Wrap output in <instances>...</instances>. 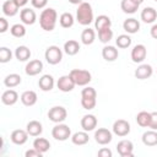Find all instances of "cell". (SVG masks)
I'll list each match as a JSON object with an SVG mask.
<instances>
[{
  "label": "cell",
  "instance_id": "cell-1",
  "mask_svg": "<svg viewBox=\"0 0 157 157\" xmlns=\"http://www.w3.org/2000/svg\"><path fill=\"white\" fill-rule=\"evenodd\" d=\"M56 22H58V12L55 11V9L47 7L42 10L39 15V26L42 27V29L50 32L55 28Z\"/></svg>",
  "mask_w": 157,
  "mask_h": 157
},
{
  "label": "cell",
  "instance_id": "cell-2",
  "mask_svg": "<svg viewBox=\"0 0 157 157\" xmlns=\"http://www.w3.org/2000/svg\"><path fill=\"white\" fill-rule=\"evenodd\" d=\"M76 21L82 26H88L94 21L93 10L90 2H81L76 10Z\"/></svg>",
  "mask_w": 157,
  "mask_h": 157
},
{
  "label": "cell",
  "instance_id": "cell-3",
  "mask_svg": "<svg viewBox=\"0 0 157 157\" xmlns=\"http://www.w3.org/2000/svg\"><path fill=\"white\" fill-rule=\"evenodd\" d=\"M69 74L72 77V80L75 81L76 86H87L92 80V75H91V72L88 70L72 69Z\"/></svg>",
  "mask_w": 157,
  "mask_h": 157
},
{
  "label": "cell",
  "instance_id": "cell-4",
  "mask_svg": "<svg viewBox=\"0 0 157 157\" xmlns=\"http://www.w3.org/2000/svg\"><path fill=\"white\" fill-rule=\"evenodd\" d=\"M44 58L48 64L56 65L63 59V50L58 45H49L44 52Z\"/></svg>",
  "mask_w": 157,
  "mask_h": 157
},
{
  "label": "cell",
  "instance_id": "cell-5",
  "mask_svg": "<svg viewBox=\"0 0 157 157\" xmlns=\"http://www.w3.org/2000/svg\"><path fill=\"white\" fill-rule=\"evenodd\" d=\"M71 129L69 128V125L63 124V123H58L53 129H52V136L56 140V141H66L69 137H71Z\"/></svg>",
  "mask_w": 157,
  "mask_h": 157
},
{
  "label": "cell",
  "instance_id": "cell-6",
  "mask_svg": "<svg viewBox=\"0 0 157 157\" xmlns=\"http://www.w3.org/2000/svg\"><path fill=\"white\" fill-rule=\"evenodd\" d=\"M48 118L55 124L63 123L67 118V110L63 105H54L48 110Z\"/></svg>",
  "mask_w": 157,
  "mask_h": 157
},
{
  "label": "cell",
  "instance_id": "cell-7",
  "mask_svg": "<svg viewBox=\"0 0 157 157\" xmlns=\"http://www.w3.org/2000/svg\"><path fill=\"white\" fill-rule=\"evenodd\" d=\"M112 130H113V134L119 136V137H124V136H128L130 134V124L128 120L125 119H118L113 123V126H112Z\"/></svg>",
  "mask_w": 157,
  "mask_h": 157
},
{
  "label": "cell",
  "instance_id": "cell-8",
  "mask_svg": "<svg viewBox=\"0 0 157 157\" xmlns=\"http://www.w3.org/2000/svg\"><path fill=\"white\" fill-rule=\"evenodd\" d=\"M112 140H113V132L107 128H98L94 131V141L98 145H102V146L108 145Z\"/></svg>",
  "mask_w": 157,
  "mask_h": 157
},
{
  "label": "cell",
  "instance_id": "cell-9",
  "mask_svg": "<svg viewBox=\"0 0 157 157\" xmlns=\"http://www.w3.org/2000/svg\"><path fill=\"white\" fill-rule=\"evenodd\" d=\"M117 151L121 157H132L134 156V145L130 140L123 139L117 144Z\"/></svg>",
  "mask_w": 157,
  "mask_h": 157
},
{
  "label": "cell",
  "instance_id": "cell-10",
  "mask_svg": "<svg viewBox=\"0 0 157 157\" xmlns=\"http://www.w3.org/2000/svg\"><path fill=\"white\" fill-rule=\"evenodd\" d=\"M76 83L75 81L72 80V77L69 75H63L58 78L56 81V87L61 91V92H71L74 88H75Z\"/></svg>",
  "mask_w": 157,
  "mask_h": 157
},
{
  "label": "cell",
  "instance_id": "cell-11",
  "mask_svg": "<svg viewBox=\"0 0 157 157\" xmlns=\"http://www.w3.org/2000/svg\"><path fill=\"white\" fill-rule=\"evenodd\" d=\"M147 55V49L144 44H136L131 49V60L136 64H141Z\"/></svg>",
  "mask_w": 157,
  "mask_h": 157
},
{
  "label": "cell",
  "instance_id": "cell-12",
  "mask_svg": "<svg viewBox=\"0 0 157 157\" xmlns=\"http://www.w3.org/2000/svg\"><path fill=\"white\" fill-rule=\"evenodd\" d=\"M43 71V63L39 59L29 60L25 66V72L28 76H36Z\"/></svg>",
  "mask_w": 157,
  "mask_h": 157
},
{
  "label": "cell",
  "instance_id": "cell-13",
  "mask_svg": "<svg viewBox=\"0 0 157 157\" xmlns=\"http://www.w3.org/2000/svg\"><path fill=\"white\" fill-rule=\"evenodd\" d=\"M20 18H21V22L23 25L31 26L37 21V15H36V11L33 9L25 7L20 11Z\"/></svg>",
  "mask_w": 157,
  "mask_h": 157
},
{
  "label": "cell",
  "instance_id": "cell-14",
  "mask_svg": "<svg viewBox=\"0 0 157 157\" xmlns=\"http://www.w3.org/2000/svg\"><path fill=\"white\" fill-rule=\"evenodd\" d=\"M80 124H81L82 130H85V131L88 132V131H92V130H94V129L97 128L98 121H97L96 115H93V114H85V115L81 118Z\"/></svg>",
  "mask_w": 157,
  "mask_h": 157
},
{
  "label": "cell",
  "instance_id": "cell-15",
  "mask_svg": "<svg viewBox=\"0 0 157 157\" xmlns=\"http://www.w3.org/2000/svg\"><path fill=\"white\" fill-rule=\"evenodd\" d=\"M28 132H27V130H23V129H16V130H13L12 132H11V135H10V140L12 141V144H15V145H25L26 142H27V140H28Z\"/></svg>",
  "mask_w": 157,
  "mask_h": 157
},
{
  "label": "cell",
  "instance_id": "cell-16",
  "mask_svg": "<svg viewBox=\"0 0 157 157\" xmlns=\"http://www.w3.org/2000/svg\"><path fill=\"white\" fill-rule=\"evenodd\" d=\"M152 74H153V69L150 64H140L134 72V75L137 80H146V78L151 77Z\"/></svg>",
  "mask_w": 157,
  "mask_h": 157
},
{
  "label": "cell",
  "instance_id": "cell-17",
  "mask_svg": "<svg viewBox=\"0 0 157 157\" xmlns=\"http://www.w3.org/2000/svg\"><path fill=\"white\" fill-rule=\"evenodd\" d=\"M54 85H55V81H54V77L49 74H45L43 75L39 80H38V87L44 91V92H49L54 88Z\"/></svg>",
  "mask_w": 157,
  "mask_h": 157
},
{
  "label": "cell",
  "instance_id": "cell-18",
  "mask_svg": "<svg viewBox=\"0 0 157 157\" xmlns=\"http://www.w3.org/2000/svg\"><path fill=\"white\" fill-rule=\"evenodd\" d=\"M18 98H20L18 93L15 90H11V88L4 91L2 94H1V102L5 105H13V104H16Z\"/></svg>",
  "mask_w": 157,
  "mask_h": 157
},
{
  "label": "cell",
  "instance_id": "cell-19",
  "mask_svg": "<svg viewBox=\"0 0 157 157\" xmlns=\"http://www.w3.org/2000/svg\"><path fill=\"white\" fill-rule=\"evenodd\" d=\"M20 99H21V102H22L23 105H26V107H32V105H34V104L37 103L38 96H37V93H36L34 91L28 90V91L22 92V94L20 96Z\"/></svg>",
  "mask_w": 157,
  "mask_h": 157
},
{
  "label": "cell",
  "instance_id": "cell-20",
  "mask_svg": "<svg viewBox=\"0 0 157 157\" xmlns=\"http://www.w3.org/2000/svg\"><path fill=\"white\" fill-rule=\"evenodd\" d=\"M123 28L124 31L128 33V34H134V33H137L140 31V22L134 18V17H130V18H126L124 22H123Z\"/></svg>",
  "mask_w": 157,
  "mask_h": 157
},
{
  "label": "cell",
  "instance_id": "cell-21",
  "mask_svg": "<svg viewBox=\"0 0 157 157\" xmlns=\"http://www.w3.org/2000/svg\"><path fill=\"white\" fill-rule=\"evenodd\" d=\"M26 130H27V132H28L29 136L37 137V136H39L43 132V125L38 120H31V121L27 123Z\"/></svg>",
  "mask_w": 157,
  "mask_h": 157
},
{
  "label": "cell",
  "instance_id": "cell-22",
  "mask_svg": "<svg viewBox=\"0 0 157 157\" xmlns=\"http://www.w3.org/2000/svg\"><path fill=\"white\" fill-rule=\"evenodd\" d=\"M102 56L105 61H115L119 56V52L114 45H104L102 49Z\"/></svg>",
  "mask_w": 157,
  "mask_h": 157
},
{
  "label": "cell",
  "instance_id": "cell-23",
  "mask_svg": "<svg viewBox=\"0 0 157 157\" xmlns=\"http://www.w3.org/2000/svg\"><path fill=\"white\" fill-rule=\"evenodd\" d=\"M18 6L16 5V2L13 0H6L4 1L2 6H1V10H2V13L7 17H12L15 15H17L18 12Z\"/></svg>",
  "mask_w": 157,
  "mask_h": 157
},
{
  "label": "cell",
  "instance_id": "cell-24",
  "mask_svg": "<svg viewBox=\"0 0 157 157\" xmlns=\"http://www.w3.org/2000/svg\"><path fill=\"white\" fill-rule=\"evenodd\" d=\"M142 144L145 146H148V147H152V146H156L157 145V130H147L142 134Z\"/></svg>",
  "mask_w": 157,
  "mask_h": 157
},
{
  "label": "cell",
  "instance_id": "cell-25",
  "mask_svg": "<svg viewBox=\"0 0 157 157\" xmlns=\"http://www.w3.org/2000/svg\"><path fill=\"white\" fill-rule=\"evenodd\" d=\"M64 53L65 54H67V55H70V56H74V55H76L78 52H80V49H81V47H80V43L77 42V40H75V39H69V40H66L65 43H64Z\"/></svg>",
  "mask_w": 157,
  "mask_h": 157
},
{
  "label": "cell",
  "instance_id": "cell-26",
  "mask_svg": "<svg viewBox=\"0 0 157 157\" xmlns=\"http://www.w3.org/2000/svg\"><path fill=\"white\" fill-rule=\"evenodd\" d=\"M71 142L76 146H83L88 142L90 140V136H88V132L82 130V131H77V132H74L71 135Z\"/></svg>",
  "mask_w": 157,
  "mask_h": 157
},
{
  "label": "cell",
  "instance_id": "cell-27",
  "mask_svg": "<svg viewBox=\"0 0 157 157\" xmlns=\"http://www.w3.org/2000/svg\"><path fill=\"white\" fill-rule=\"evenodd\" d=\"M142 22L145 23H153L156 20H157V11L148 6V7H145L142 11H141V15H140Z\"/></svg>",
  "mask_w": 157,
  "mask_h": 157
},
{
  "label": "cell",
  "instance_id": "cell-28",
  "mask_svg": "<svg viewBox=\"0 0 157 157\" xmlns=\"http://www.w3.org/2000/svg\"><path fill=\"white\" fill-rule=\"evenodd\" d=\"M112 27V20L109 16L107 15H99L94 18V29L98 32L103 28H108Z\"/></svg>",
  "mask_w": 157,
  "mask_h": 157
},
{
  "label": "cell",
  "instance_id": "cell-29",
  "mask_svg": "<svg viewBox=\"0 0 157 157\" xmlns=\"http://www.w3.org/2000/svg\"><path fill=\"white\" fill-rule=\"evenodd\" d=\"M96 40V31L93 28H85L81 33V42L85 45H91Z\"/></svg>",
  "mask_w": 157,
  "mask_h": 157
},
{
  "label": "cell",
  "instance_id": "cell-30",
  "mask_svg": "<svg viewBox=\"0 0 157 157\" xmlns=\"http://www.w3.org/2000/svg\"><path fill=\"white\" fill-rule=\"evenodd\" d=\"M15 56H16V59L18 60V61H27V60H29V58H31V50H29V48L28 47H26V45H18L16 49H15Z\"/></svg>",
  "mask_w": 157,
  "mask_h": 157
},
{
  "label": "cell",
  "instance_id": "cell-31",
  "mask_svg": "<svg viewBox=\"0 0 157 157\" xmlns=\"http://www.w3.org/2000/svg\"><path fill=\"white\" fill-rule=\"evenodd\" d=\"M139 6L140 5L132 0H121V2H120V9L123 10L124 13H128V15L135 13L139 10Z\"/></svg>",
  "mask_w": 157,
  "mask_h": 157
},
{
  "label": "cell",
  "instance_id": "cell-32",
  "mask_svg": "<svg viewBox=\"0 0 157 157\" xmlns=\"http://www.w3.org/2000/svg\"><path fill=\"white\" fill-rule=\"evenodd\" d=\"M22 82V78L18 74H9L5 78H4V85L7 87V88H13V87H17L20 83Z\"/></svg>",
  "mask_w": 157,
  "mask_h": 157
},
{
  "label": "cell",
  "instance_id": "cell-33",
  "mask_svg": "<svg viewBox=\"0 0 157 157\" xmlns=\"http://www.w3.org/2000/svg\"><path fill=\"white\" fill-rule=\"evenodd\" d=\"M33 147L37 148L39 152L42 153H45L50 150V142L45 139V137H36L34 141H33Z\"/></svg>",
  "mask_w": 157,
  "mask_h": 157
},
{
  "label": "cell",
  "instance_id": "cell-34",
  "mask_svg": "<svg viewBox=\"0 0 157 157\" xmlns=\"http://www.w3.org/2000/svg\"><path fill=\"white\" fill-rule=\"evenodd\" d=\"M75 22V17L71 12H63L59 17V23L63 28H70L74 26Z\"/></svg>",
  "mask_w": 157,
  "mask_h": 157
},
{
  "label": "cell",
  "instance_id": "cell-35",
  "mask_svg": "<svg viewBox=\"0 0 157 157\" xmlns=\"http://www.w3.org/2000/svg\"><path fill=\"white\" fill-rule=\"evenodd\" d=\"M150 118H151V113L150 112L141 110L136 115V123L141 128H148V125H150Z\"/></svg>",
  "mask_w": 157,
  "mask_h": 157
},
{
  "label": "cell",
  "instance_id": "cell-36",
  "mask_svg": "<svg viewBox=\"0 0 157 157\" xmlns=\"http://www.w3.org/2000/svg\"><path fill=\"white\" fill-rule=\"evenodd\" d=\"M10 33L15 38H22L26 36V27L23 23H15L10 28Z\"/></svg>",
  "mask_w": 157,
  "mask_h": 157
},
{
  "label": "cell",
  "instance_id": "cell-37",
  "mask_svg": "<svg viewBox=\"0 0 157 157\" xmlns=\"http://www.w3.org/2000/svg\"><path fill=\"white\" fill-rule=\"evenodd\" d=\"M98 33V39L99 42L107 44L108 42H110V39H113V31H112V27H108V28H103L101 31L97 32Z\"/></svg>",
  "mask_w": 157,
  "mask_h": 157
},
{
  "label": "cell",
  "instance_id": "cell-38",
  "mask_svg": "<svg viewBox=\"0 0 157 157\" xmlns=\"http://www.w3.org/2000/svg\"><path fill=\"white\" fill-rule=\"evenodd\" d=\"M115 44L120 49H126L131 45V37L129 34H120L115 39Z\"/></svg>",
  "mask_w": 157,
  "mask_h": 157
},
{
  "label": "cell",
  "instance_id": "cell-39",
  "mask_svg": "<svg viewBox=\"0 0 157 157\" xmlns=\"http://www.w3.org/2000/svg\"><path fill=\"white\" fill-rule=\"evenodd\" d=\"M97 104V98H90V97H81V105L86 110H92Z\"/></svg>",
  "mask_w": 157,
  "mask_h": 157
},
{
  "label": "cell",
  "instance_id": "cell-40",
  "mask_svg": "<svg viewBox=\"0 0 157 157\" xmlns=\"http://www.w3.org/2000/svg\"><path fill=\"white\" fill-rule=\"evenodd\" d=\"M12 59V52L7 47H1L0 48V63L6 64Z\"/></svg>",
  "mask_w": 157,
  "mask_h": 157
},
{
  "label": "cell",
  "instance_id": "cell-41",
  "mask_svg": "<svg viewBox=\"0 0 157 157\" xmlns=\"http://www.w3.org/2000/svg\"><path fill=\"white\" fill-rule=\"evenodd\" d=\"M81 97H90V98H97V91L91 87V86H86L85 88H82L81 91Z\"/></svg>",
  "mask_w": 157,
  "mask_h": 157
},
{
  "label": "cell",
  "instance_id": "cell-42",
  "mask_svg": "<svg viewBox=\"0 0 157 157\" xmlns=\"http://www.w3.org/2000/svg\"><path fill=\"white\" fill-rule=\"evenodd\" d=\"M148 128L152 129V130H157V112H152V113H151Z\"/></svg>",
  "mask_w": 157,
  "mask_h": 157
},
{
  "label": "cell",
  "instance_id": "cell-43",
  "mask_svg": "<svg viewBox=\"0 0 157 157\" xmlns=\"http://www.w3.org/2000/svg\"><path fill=\"white\" fill-rule=\"evenodd\" d=\"M31 4L34 9H44L48 4V0H31Z\"/></svg>",
  "mask_w": 157,
  "mask_h": 157
},
{
  "label": "cell",
  "instance_id": "cell-44",
  "mask_svg": "<svg viewBox=\"0 0 157 157\" xmlns=\"http://www.w3.org/2000/svg\"><path fill=\"white\" fill-rule=\"evenodd\" d=\"M25 156L26 157H42L43 156V153L42 152H39L37 148H31V150H27L26 152H25Z\"/></svg>",
  "mask_w": 157,
  "mask_h": 157
},
{
  "label": "cell",
  "instance_id": "cell-45",
  "mask_svg": "<svg viewBox=\"0 0 157 157\" xmlns=\"http://www.w3.org/2000/svg\"><path fill=\"white\" fill-rule=\"evenodd\" d=\"M97 156H99V157H112V156H113V152H112L108 147H102V148L97 152Z\"/></svg>",
  "mask_w": 157,
  "mask_h": 157
},
{
  "label": "cell",
  "instance_id": "cell-46",
  "mask_svg": "<svg viewBox=\"0 0 157 157\" xmlns=\"http://www.w3.org/2000/svg\"><path fill=\"white\" fill-rule=\"evenodd\" d=\"M9 29V22L5 17H0V33H5Z\"/></svg>",
  "mask_w": 157,
  "mask_h": 157
},
{
  "label": "cell",
  "instance_id": "cell-47",
  "mask_svg": "<svg viewBox=\"0 0 157 157\" xmlns=\"http://www.w3.org/2000/svg\"><path fill=\"white\" fill-rule=\"evenodd\" d=\"M150 34H151V37H152L153 39L157 40V23H155V25L151 27V29H150Z\"/></svg>",
  "mask_w": 157,
  "mask_h": 157
},
{
  "label": "cell",
  "instance_id": "cell-48",
  "mask_svg": "<svg viewBox=\"0 0 157 157\" xmlns=\"http://www.w3.org/2000/svg\"><path fill=\"white\" fill-rule=\"evenodd\" d=\"M13 1L16 2V5H17L18 7H23V6L27 5V2H28L29 0H13Z\"/></svg>",
  "mask_w": 157,
  "mask_h": 157
},
{
  "label": "cell",
  "instance_id": "cell-49",
  "mask_svg": "<svg viewBox=\"0 0 157 157\" xmlns=\"http://www.w3.org/2000/svg\"><path fill=\"white\" fill-rule=\"evenodd\" d=\"M69 2L72 5H80L81 2H83V0H69Z\"/></svg>",
  "mask_w": 157,
  "mask_h": 157
},
{
  "label": "cell",
  "instance_id": "cell-50",
  "mask_svg": "<svg viewBox=\"0 0 157 157\" xmlns=\"http://www.w3.org/2000/svg\"><path fill=\"white\" fill-rule=\"evenodd\" d=\"M132 1H135V2H136V4H139V5H141V4H142L145 0H132Z\"/></svg>",
  "mask_w": 157,
  "mask_h": 157
},
{
  "label": "cell",
  "instance_id": "cell-51",
  "mask_svg": "<svg viewBox=\"0 0 157 157\" xmlns=\"http://www.w3.org/2000/svg\"><path fill=\"white\" fill-rule=\"evenodd\" d=\"M155 1H156V2H157V0H155Z\"/></svg>",
  "mask_w": 157,
  "mask_h": 157
}]
</instances>
